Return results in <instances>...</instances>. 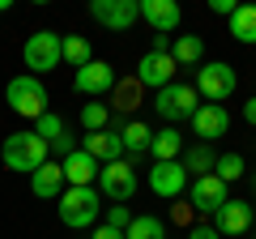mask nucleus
<instances>
[{"label": "nucleus", "instance_id": "obj_1", "mask_svg": "<svg viewBox=\"0 0 256 239\" xmlns=\"http://www.w3.org/2000/svg\"><path fill=\"white\" fill-rule=\"evenodd\" d=\"M4 166L9 171H22V175H34L43 162H52V150L38 132H9L4 137V150H0Z\"/></svg>", "mask_w": 256, "mask_h": 239}, {"label": "nucleus", "instance_id": "obj_2", "mask_svg": "<svg viewBox=\"0 0 256 239\" xmlns=\"http://www.w3.org/2000/svg\"><path fill=\"white\" fill-rule=\"evenodd\" d=\"M4 98H9V107L18 111V116L34 120V124L47 116V86H43V77H30V73L13 77V82L4 86Z\"/></svg>", "mask_w": 256, "mask_h": 239}, {"label": "nucleus", "instance_id": "obj_3", "mask_svg": "<svg viewBox=\"0 0 256 239\" xmlns=\"http://www.w3.org/2000/svg\"><path fill=\"white\" fill-rule=\"evenodd\" d=\"M60 60H64V38L56 34V30H34V34L26 38L30 77H43V73H52V68H60Z\"/></svg>", "mask_w": 256, "mask_h": 239}, {"label": "nucleus", "instance_id": "obj_4", "mask_svg": "<svg viewBox=\"0 0 256 239\" xmlns=\"http://www.w3.org/2000/svg\"><path fill=\"white\" fill-rule=\"evenodd\" d=\"M98 192L94 188H64V196H60V222L64 226H73V230H82V226H90L94 218H98Z\"/></svg>", "mask_w": 256, "mask_h": 239}, {"label": "nucleus", "instance_id": "obj_5", "mask_svg": "<svg viewBox=\"0 0 256 239\" xmlns=\"http://www.w3.org/2000/svg\"><path fill=\"white\" fill-rule=\"evenodd\" d=\"M154 111L166 120V124L192 120V116H196V86H180V82H171L166 90L154 94Z\"/></svg>", "mask_w": 256, "mask_h": 239}, {"label": "nucleus", "instance_id": "obj_6", "mask_svg": "<svg viewBox=\"0 0 256 239\" xmlns=\"http://www.w3.org/2000/svg\"><path fill=\"white\" fill-rule=\"evenodd\" d=\"M235 86H239L235 68L222 64V60H214V64H205L201 73H196V94H201L205 102H218V107L235 94Z\"/></svg>", "mask_w": 256, "mask_h": 239}, {"label": "nucleus", "instance_id": "obj_7", "mask_svg": "<svg viewBox=\"0 0 256 239\" xmlns=\"http://www.w3.org/2000/svg\"><path fill=\"white\" fill-rule=\"evenodd\" d=\"M90 18L98 22V26L124 34V30H132V22L141 18V4L137 0H90Z\"/></svg>", "mask_w": 256, "mask_h": 239}, {"label": "nucleus", "instance_id": "obj_8", "mask_svg": "<svg viewBox=\"0 0 256 239\" xmlns=\"http://www.w3.org/2000/svg\"><path fill=\"white\" fill-rule=\"evenodd\" d=\"M98 188L120 205L132 201V192H137V171H132V162H124V158H120V162H107L98 171Z\"/></svg>", "mask_w": 256, "mask_h": 239}, {"label": "nucleus", "instance_id": "obj_9", "mask_svg": "<svg viewBox=\"0 0 256 239\" xmlns=\"http://www.w3.org/2000/svg\"><path fill=\"white\" fill-rule=\"evenodd\" d=\"M175 56L171 52H146L137 60V82L141 86H154V90H166V86L175 82Z\"/></svg>", "mask_w": 256, "mask_h": 239}, {"label": "nucleus", "instance_id": "obj_10", "mask_svg": "<svg viewBox=\"0 0 256 239\" xmlns=\"http://www.w3.org/2000/svg\"><path fill=\"white\" fill-rule=\"evenodd\" d=\"M73 90H77V94H86V98H98V94L116 90V68H111L107 60H90L86 68H77Z\"/></svg>", "mask_w": 256, "mask_h": 239}, {"label": "nucleus", "instance_id": "obj_11", "mask_svg": "<svg viewBox=\"0 0 256 239\" xmlns=\"http://www.w3.org/2000/svg\"><path fill=\"white\" fill-rule=\"evenodd\" d=\"M188 201L196 205L201 214H218L230 196H226V184H222L218 175H201V180H192V184H188Z\"/></svg>", "mask_w": 256, "mask_h": 239}, {"label": "nucleus", "instance_id": "obj_12", "mask_svg": "<svg viewBox=\"0 0 256 239\" xmlns=\"http://www.w3.org/2000/svg\"><path fill=\"white\" fill-rule=\"evenodd\" d=\"M192 128H196L201 146H210L214 137H226V128H230L226 107H218V102H201V107H196V116H192Z\"/></svg>", "mask_w": 256, "mask_h": 239}, {"label": "nucleus", "instance_id": "obj_13", "mask_svg": "<svg viewBox=\"0 0 256 239\" xmlns=\"http://www.w3.org/2000/svg\"><path fill=\"white\" fill-rule=\"evenodd\" d=\"M34 132L47 141V150H52V154H60V158H68V154L77 150V146H73V132H68V124H64V116H56V111H47V116L38 120Z\"/></svg>", "mask_w": 256, "mask_h": 239}, {"label": "nucleus", "instance_id": "obj_14", "mask_svg": "<svg viewBox=\"0 0 256 239\" xmlns=\"http://www.w3.org/2000/svg\"><path fill=\"white\" fill-rule=\"evenodd\" d=\"M150 188H154L158 196H180L184 188H188V171H184V162H154V171H150Z\"/></svg>", "mask_w": 256, "mask_h": 239}, {"label": "nucleus", "instance_id": "obj_15", "mask_svg": "<svg viewBox=\"0 0 256 239\" xmlns=\"http://www.w3.org/2000/svg\"><path fill=\"white\" fill-rule=\"evenodd\" d=\"M82 150L94 158V162H120L124 158V141H120V132H111V128H102V132H86L82 137Z\"/></svg>", "mask_w": 256, "mask_h": 239}, {"label": "nucleus", "instance_id": "obj_16", "mask_svg": "<svg viewBox=\"0 0 256 239\" xmlns=\"http://www.w3.org/2000/svg\"><path fill=\"white\" fill-rule=\"evenodd\" d=\"M64 171V180H68V188H94V175H98V162H94L86 150H73L68 158H56Z\"/></svg>", "mask_w": 256, "mask_h": 239}, {"label": "nucleus", "instance_id": "obj_17", "mask_svg": "<svg viewBox=\"0 0 256 239\" xmlns=\"http://www.w3.org/2000/svg\"><path fill=\"white\" fill-rule=\"evenodd\" d=\"M252 226V205L248 201H226L222 205L218 214H214V230H218V235H244V230Z\"/></svg>", "mask_w": 256, "mask_h": 239}, {"label": "nucleus", "instance_id": "obj_18", "mask_svg": "<svg viewBox=\"0 0 256 239\" xmlns=\"http://www.w3.org/2000/svg\"><path fill=\"white\" fill-rule=\"evenodd\" d=\"M64 188H68V180H64V171H60V162H43L34 175H30V192L34 196H43V201H60L64 196Z\"/></svg>", "mask_w": 256, "mask_h": 239}, {"label": "nucleus", "instance_id": "obj_19", "mask_svg": "<svg viewBox=\"0 0 256 239\" xmlns=\"http://www.w3.org/2000/svg\"><path fill=\"white\" fill-rule=\"evenodd\" d=\"M141 18L154 26V34H171L180 26V4L175 0H141Z\"/></svg>", "mask_w": 256, "mask_h": 239}, {"label": "nucleus", "instance_id": "obj_20", "mask_svg": "<svg viewBox=\"0 0 256 239\" xmlns=\"http://www.w3.org/2000/svg\"><path fill=\"white\" fill-rule=\"evenodd\" d=\"M120 141H124V154H128V162H132V158L150 154V141H154V128H150V124H141V120H128L124 128H120Z\"/></svg>", "mask_w": 256, "mask_h": 239}, {"label": "nucleus", "instance_id": "obj_21", "mask_svg": "<svg viewBox=\"0 0 256 239\" xmlns=\"http://www.w3.org/2000/svg\"><path fill=\"white\" fill-rule=\"evenodd\" d=\"M150 154L158 158V162H180V154H184V137L166 124V128H158L154 132V141H150Z\"/></svg>", "mask_w": 256, "mask_h": 239}, {"label": "nucleus", "instance_id": "obj_22", "mask_svg": "<svg viewBox=\"0 0 256 239\" xmlns=\"http://www.w3.org/2000/svg\"><path fill=\"white\" fill-rule=\"evenodd\" d=\"M214 166H218V154H214L210 146H192L188 154H184V171L196 175V180H201V175H214Z\"/></svg>", "mask_w": 256, "mask_h": 239}, {"label": "nucleus", "instance_id": "obj_23", "mask_svg": "<svg viewBox=\"0 0 256 239\" xmlns=\"http://www.w3.org/2000/svg\"><path fill=\"white\" fill-rule=\"evenodd\" d=\"M230 34L239 43H256V4H239L230 13Z\"/></svg>", "mask_w": 256, "mask_h": 239}, {"label": "nucleus", "instance_id": "obj_24", "mask_svg": "<svg viewBox=\"0 0 256 239\" xmlns=\"http://www.w3.org/2000/svg\"><path fill=\"white\" fill-rule=\"evenodd\" d=\"M171 56H175V64H201V56H205L201 34H180L175 47H171Z\"/></svg>", "mask_w": 256, "mask_h": 239}, {"label": "nucleus", "instance_id": "obj_25", "mask_svg": "<svg viewBox=\"0 0 256 239\" xmlns=\"http://www.w3.org/2000/svg\"><path fill=\"white\" fill-rule=\"evenodd\" d=\"M124 239H166V226H162V218L141 214V218H132V226L124 230Z\"/></svg>", "mask_w": 256, "mask_h": 239}, {"label": "nucleus", "instance_id": "obj_26", "mask_svg": "<svg viewBox=\"0 0 256 239\" xmlns=\"http://www.w3.org/2000/svg\"><path fill=\"white\" fill-rule=\"evenodd\" d=\"M141 90H146V86H141L137 77H132V82H116V107L120 111H137L141 107Z\"/></svg>", "mask_w": 256, "mask_h": 239}, {"label": "nucleus", "instance_id": "obj_27", "mask_svg": "<svg viewBox=\"0 0 256 239\" xmlns=\"http://www.w3.org/2000/svg\"><path fill=\"white\" fill-rule=\"evenodd\" d=\"M64 60H68V64H73V68H86V64H90V60H94V52H90V43H86V38H64Z\"/></svg>", "mask_w": 256, "mask_h": 239}, {"label": "nucleus", "instance_id": "obj_28", "mask_svg": "<svg viewBox=\"0 0 256 239\" xmlns=\"http://www.w3.org/2000/svg\"><path fill=\"white\" fill-rule=\"evenodd\" d=\"M222 184H235L239 175H244V154H218V166H214Z\"/></svg>", "mask_w": 256, "mask_h": 239}, {"label": "nucleus", "instance_id": "obj_29", "mask_svg": "<svg viewBox=\"0 0 256 239\" xmlns=\"http://www.w3.org/2000/svg\"><path fill=\"white\" fill-rule=\"evenodd\" d=\"M107 120H111V111L102 107V102H86V107H82V124H86V132H102V128H107Z\"/></svg>", "mask_w": 256, "mask_h": 239}, {"label": "nucleus", "instance_id": "obj_30", "mask_svg": "<svg viewBox=\"0 0 256 239\" xmlns=\"http://www.w3.org/2000/svg\"><path fill=\"white\" fill-rule=\"evenodd\" d=\"M107 226H116V230H128V226H132V218H128L124 205H111V210H107Z\"/></svg>", "mask_w": 256, "mask_h": 239}, {"label": "nucleus", "instance_id": "obj_31", "mask_svg": "<svg viewBox=\"0 0 256 239\" xmlns=\"http://www.w3.org/2000/svg\"><path fill=\"white\" fill-rule=\"evenodd\" d=\"M210 9L218 13V18H230V13H235L239 4H235V0H210Z\"/></svg>", "mask_w": 256, "mask_h": 239}, {"label": "nucleus", "instance_id": "obj_32", "mask_svg": "<svg viewBox=\"0 0 256 239\" xmlns=\"http://www.w3.org/2000/svg\"><path fill=\"white\" fill-rule=\"evenodd\" d=\"M188 239H222V235H218L214 226H192V230H188Z\"/></svg>", "mask_w": 256, "mask_h": 239}, {"label": "nucleus", "instance_id": "obj_33", "mask_svg": "<svg viewBox=\"0 0 256 239\" xmlns=\"http://www.w3.org/2000/svg\"><path fill=\"white\" fill-rule=\"evenodd\" d=\"M94 239H124V230H116V226H98V230H94Z\"/></svg>", "mask_w": 256, "mask_h": 239}, {"label": "nucleus", "instance_id": "obj_34", "mask_svg": "<svg viewBox=\"0 0 256 239\" xmlns=\"http://www.w3.org/2000/svg\"><path fill=\"white\" fill-rule=\"evenodd\" d=\"M244 120L256 128V98H248V102H244Z\"/></svg>", "mask_w": 256, "mask_h": 239}, {"label": "nucleus", "instance_id": "obj_35", "mask_svg": "<svg viewBox=\"0 0 256 239\" xmlns=\"http://www.w3.org/2000/svg\"><path fill=\"white\" fill-rule=\"evenodd\" d=\"M13 9V4H9V0H0V13H9Z\"/></svg>", "mask_w": 256, "mask_h": 239}, {"label": "nucleus", "instance_id": "obj_36", "mask_svg": "<svg viewBox=\"0 0 256 239\" xmlns=\"http://www.w3.org/2000/svg\"><path fill=\"white\" fill-rule=\"evenodd\" d=\"M252 188H256V175H252Z\"/></svg>", "mask_w": 256, "mask_h": 239}]
</instances>
